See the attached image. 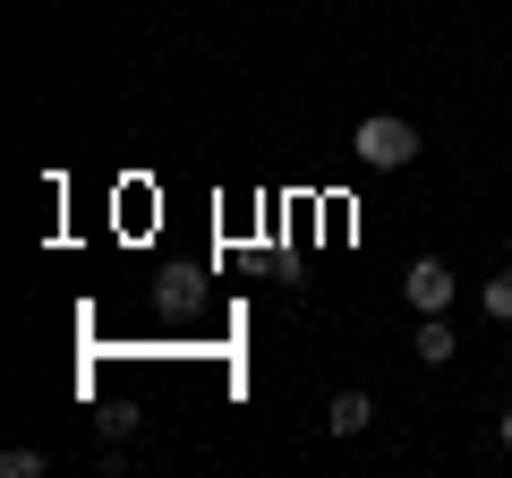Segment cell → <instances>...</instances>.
Instances as JSON below:
<instances>
[{
    "label": "cell",
    "instance_id": "cell-2",
    "mask_svg": "<svg viewBox=\"0 0 512 478\" xmlns=\"http://www.w3.org/2000/svg\"><path fill=\"white\" fill-rule=\"evenodd\" d=\"M402 299H410L419 316H444V308L461 299V274H453L444 257H410V274H402Z\"/></svg>",
    "mask_w": 512,
    "mask_h": 478
},
{
    "label": "cell",
    "instance_id": "cell-7",
    "mask_svg": "<svg viewBox=\"0 0 512 478\" xmlns=\"http://www.w3.org/2000/svg\"><path fill=\"white\" fill-rule=\"evenodd\" d=\"M495 444H504V453H512V410H504V419H495Z\"/></svg>",
    "mask_w": 512,
    "mask_h": 478
},
{
    "label": "cell",
    "instance_id": "cell-5",
    "mask_svg": "<svg viewBox=\"0 0 512 478\" xmlns=\"http://www.w3.org/2000/svg\"><path fill=\"white\" fill-rule=\"evenodd\" d=\"M478 308H487L495 325H512V257H504V274H495L487 291H478Z\"/></svg>",
    "mask_w": 512,
    "mask_h": 478
},
{
    "label": "cell",
    "instance_id": "cell-1",
    "mask_svg": "<svg viewBox=\"0 0 512 478\" xmlns=\"http://www.w3.org/2000/svg\"><path fill=\"white\" fill-rule=\"evenodd\" d=\"M350 154H359L367 171H410L419 163V129H410L402 111H367L359 129H350Z\"/></svg>",
    "mask_w": 512,
    "mask_h": 478
},
{
    "label": "cell",
    "instance_id": "cell-4",
    "mask_svg": "<svg viewBox=\"0 0 512 478\" xmlns=\"http://www.w3.org/2000/svg\"><path fill=\"white\" fill-rule=\"evenodd\" d=\"M453 350H461V333L444 325V316H419V333H410V359H419V368H453Z\"/></svg>",
    "mask_w": 512,
    "mask_h": 478
},
{
    "label": "cell",
    "instance_id": "cell-3",
    "mask_svg": "<svg viewBox=\"0 0 512 478\" xmlns=\"http://www.w3.org/2000/svg\"><path fill=\"white\" fill-rule=\"evenodd\" d=\"M367 427H376V402H367L359 385H342L325 402V436H367Z\"/></svg>",
    "mask_w": 512,
    "mask_h": 478
},
{
    "label": "cell",
    "instance_id": "cell-6",
    "mask_svg": "<svg viewBox=\"0 0 512 478\" xmlns=\"http://www.w3.org/2000/svg\"><path fill=\"white\" fill-rule=\"evenodd\" d=\"M52 470V461L35 453V444H9V453H0V478H43Z\"/></svg>",
    "mask_w": 512,
    "mask_h": 478
}]
</instances>
